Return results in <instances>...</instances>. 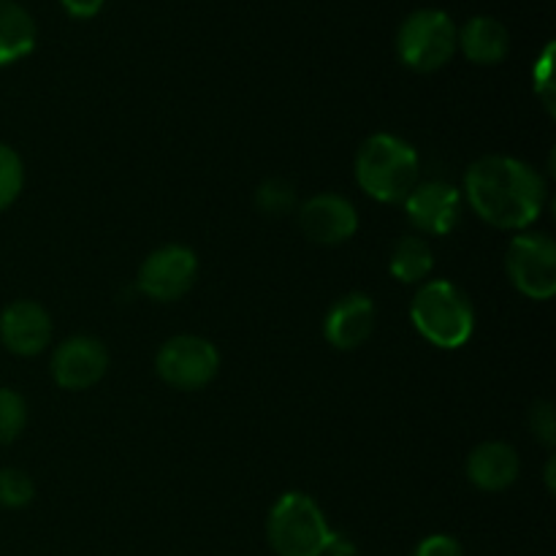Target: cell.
<instances>
[{
    "label": "cell",
    "mask_w": 556,
    "mask_h": 556,
    "mask_svg": "<svg viewBox=\"0 0 556 556\" xmlns=\"http://www.w3.org/2000/svg\"><path fill=\"white\" fill-rule=\"evenodd\" d=\"M505 269L516 291L535 302H548L556 293V242L548 233L521 231L510 242Z\"/></svg>",
    "instance_id": "cell-7"
},
{
    "label": "cell",
    "mask_w": 556,
    "mask_h": 556,
    "mask_svg": "<svg viewBox=\"0 0 556 556\" xmlns=\"http://www.w3.org/2000/svg\"><path fill=\"white\" fill-rule=\"evenodd\" d=\"M356 182L380 204H402L421 182V157L410 141L394 134H375L356 152Z\"/></svg>",
    "instance_id": "cell-2"
},
{
    "label": "cell",
    "mask_w": 556,
    "mask_h": 556,
    "mask_svg": "<svg viewBox=\"0 0 556 556\" xmlns=\"http://www.w3.org/2000/svg\"><path fill=\"white\" fill-rule=\"evenodd\" d=\"M546 179L530 163L510 155H486L470 163L465 193L472 212L500 231H525L546 206Z\"/></svg>",
    "instance_id": "cell-1"
},
{
    "label": "cell",
    "mask_w": 556,
    "mask_h": 556,
    "mask_svg": "<svg viewBox=\"0 0 556 556\" xmlns=\"http://www.w3.org/2000/svg\"><path fill=\"white\" fill-rule=\"evenodd\" d=\"M532 87H535V96L541 98L546 112L554 114V41H548L546 47H543L541 58L535 60V68H532Z\"/></svg>",
    "instance_id": "cell-22"
},
{
    "label": "cell",
    "mask_w": 556,
    "mask_h": 556,
    "mask_svg": "<svg viewBox=\"0 0 556 556\" xmlns=\"http://www.w3.org/2000/svg\"><path fill=\"white\" fill-rule=\"evenodd\" d=\"M22 185H25V166H22V157L11 150L9 144L0 141V212L9 210L22 193Z\"/></svg>",
    "instance_id": "cell-20"
},
{
    "label": "cell",
    "mask_w": 556,
    "mask_h": 556,
    "mask_svg": "<svg viewBox=\"0 0 556 556\" xmlns=\"http://www.w3.org/2000/svg\"><path fill=\"white\" fill-rule=\"evenodd\" d=\"M410 320L418 334L440 351H459L476 331L470 296L451 280L424 282L413 296Z\"/></svg>",
    "instance_id": "cell-3"
},
{
    "label": "cell",
    "mask_w": 556,
    "mask_h": 556,
    "mask_svg": "<svg viewBox=\"0 0 556 556\" xmlns=\"http://www.w3.org/2000/svg\"><path fill=\"white\" fill-rule=\"evenodd\" d=\"M155 372L177 391H199L220 372V353L210 340L195 334H177L161 345Z\"/></svg>",
    "instance_id": "cell-6"
},
{
    "label": "cell",
    "mask_w": 556,
    "mask_h": 556,
    "mask_svg": "<svg viewBox=\"0 0 556 556\" xmlns=\"http://www.w3.org/2000/svg\"><path fill=\"white\" fill-rule=\"evenodd\" d=\"M530 429L546 448H554L556 443V416L552 402H535L530 410Z\"/></svg>",
    "instance_id": "cell-23"
},
{
    "label": "cell",
    "mask_w": 556,
    "mask_h": 556,
    "mask_svg": "<svg viewBox=\"0 0 556 556\" xmlns=\"http://www.w3.org/2000/svg\"><path fill=\"white\" fill-rule=\"evenodd\" d=\"M109 369V351L96 337H68L52 356V378L65 391L92 389Z\"/></svg>",
    "instance_id": "cell-10"
},
{
    "label": "cell",
    "mask_w": 556,
    "mask_h": 556,
    "mask_svg": "<svg viewBox=\"0 0 556 556\" xmlns=\"http://www.w3.org/2000/svg\"><path fill=\"white\" fill-rule=\"evenodd\" d=\"M0 342L14 356H38L52 342V318L30 299L11 302L0 313Z\"/></svg>",
    "instance_id": "cell-12"
},
{
    "label": "cell",
    "mask_w": 556,
    "mask_h": 556,
    "mask_svg": "<svg viewBox=\"0 0 556 556\" xmlns=\"http://www.w3.org/2000/svg\"><path fill=\"white\" fill-rule=\"evenodd\" d=\"M36 483L25 470H0V505L9 510H20L33 503Z\"/></svg>",
    "instance_id": "cell-21"
},
{
    "label": "cell",
    "mask_w": 556,
    "mask_h": 556,
    "mask_svg": "<svg viewBox=\"0 0 556 556\" xmlns=\"http://www.w3.org/2000/svg\"><path fill=\"white\" fill-rule=\"evenodd\" d=\"M266 538L277 556H320L334 543L324 510L302 492H286L269 510Z\"/></svg>",
    "instance_id": "cell-4"
},
{
    "label": "cell",
    "mask_w": 556,
    "mask_h": 556,
    "mask_svg": "<svg viewBox=\"0 0 556 556\" xmlns=\"http://www.w3.org/2000/svg\"><path fill=\"white\" fill-rule=\"evenodd\" d=\"M255 206H258L264 215L271 217L291 215V212L296 210V188L280 177L266 179V182H261V188L255 190Z\"/></svg>",
    "instance_id": "cell-18"
},
{
    "label": "cell",
    "mask_w": 556,
    "mask_h": 556,
    "mask_svg": "<svg viewBox=\"0 0 556 556\" xmlns=\"http://www.w3.org/2000/svg\"><path fill=\"white\" fill-rule=\"evenodd\" d=\"M36 20L25 5L0 0V65H11L36 49Z\"/></svg>",
    "instance_id": "cell-16"
},
{
    "label": "cell",
    "mask_w": 556,
    "mask_h": 556,
    "mask_svg": "<svg viewBox=\"0 0 556 556\" xmlns=\"http://www.w3.org/2000/svg\"><path fill=\"white\" fill-rule=\"evenodd\" d=\"M299 226L309 242L342 244L358 231V212L345 195L320 193L299 206Z\"/></svg>",
    "instance_id": "cell-11"
},
{
    "label": "cell",
    "mask_w": 556,
    "mask_h": 556,
    "mask_svg": "<svg viewBox=\"0 0 556 556\" xmlns=\"http://www.w3.org/2000/svg\"><path fill=\"white\" fill-rule=\"evenodd\" d=\"M546 481H548V489H554V459H548V467H546Z\"/></svg>",
    "instance_id": "cell-27"
},
{
    "label": "cell",
    "mask_w": 556,
    "mask_h": 556,
    "mask_svg": "<svg viewBox=\"0 0 556 556\" xmlns=\"http://www.w3.org/2000/svg\"><path fill=\"white\" fill-rule=\"evenodd\" d=\"M413 556H465V548L451 535H429L418 543Z\"/></svg>",
    "instance_id": "cell-24"
},
{
    "label": "cell",
    "mask_w": 556,
    "mask_h": 556,
    "mask_svg": "<svg viewBox=\"0 0 556 556\" xmlns=\"http://www.w3.org/2000/svg\"><path fill=\"white\" fill-rule=\"evenodd\" d=\"M521 472L519 454L508 443H481L467 459V478L481 492H505Z\"/></svg>",
    "instance_id": "cell-14"
},
{
    "label": "cell",
    "mask_w": 556,
    "mask_h": 556,
    "mask_svg": "<svg viewBox=\"0 0 556 556\" xmlns=\"http://www.w3.org/2000/svg\"><path fill=\"white\" fill-rule=\"evenodd\" d=\"M434 266L432 248L424 237H402L391 250L389 269L400 282L427 280Z\"/></svg>",
    "instance_id": "cell-17"
},
{
    "label": "cell",
    "mask_w": 556,
    "mask_h": 556,
    "mask_svg": "<svg viewBox=\"0 0 556 556\" xmlns=\"http://www.w3.org/2000/svg\"><path fill=\"white\" fill-rule=\"evenodd\" d=\"M103 3H106V0H60L65 14L74 16V20H92L96 14H101Z\"/></svg>",
    "instance_id": "cell-25"
},
{
    "label": "cell",
    "mask_w": 556,
    "mask_h": 556,
    "mask_svg": "<svg viewBox=\"0 0 556 556\" xmlns=\"http://www.w3.org/2000/svg\"><path fill=\"white\" fill-rule=\"evenodd\" d=\"M456 49L476 65H497L510 52V33L494 16H472L456 33Z\"/></svg>",
    "instance_id": "cell-15"
},
{
    "label": "cell",
    "mask_w": 556,
    "mask_h": 556,
    "mask_svg": "<svg viewBox=\"0 0 556 556\" xmlns=\"http://www.w3.org/2000/svg\"><path fill=\"white\" fill-rule=\"evenodd\" d=\"M27 402L20 391L0 389V445H9L25 432Z\"/></svg>",
    "instance_id": "cell-19"
},
{
    "label": "cell",
    "mask_w": 556,
    "mask_h": 556,
    "mask_svg": "<svg viewBox=\"0 0 556 556\" xmlns=\"http://www.w3.org/2000/svg\"><path fill=\"white\" fill-rule=\"evenodd\" d=\"M320 556H356V546H353V543L348 541V538L337 535L334 543H331V546L326 548V552L320 554Z\"/></svg>",
    "instance_id": "cell-26"
},
{
    "label": "cell",
    "mask_w": 556,
    "mask_h": 556,
    "mask_svg": "<svg viewBox=\"0 0 556 556\" xmlns=\"http://www.w3.org/2000/svg\"><path fill=\"white\" fill-rule=\"evenodd\" d=\"M456 22L440 9H418L396 33V54L402 65L418 74H432L448 65L456 54Z\"/></svg>",
    "instance_id": "cell-5"
},
{
    "label": "cell",
    "mask_w": 556,
    "mask_h": 556,
    "mask_svg": "<svg viewBox=\"0 0 556 556\" xmlns=\"http://www.w3.org/2000/svg\"><path fill=\"white\" fill-rule=\"evenodd\" d=\"M402 204H405V215L413 228L427 237H445L459 226L462 190L443 179L418 182Z\"/></svg>",
    "instance_id": "cell-9"
},
{
    "label": "cell",
    "mask_w": 556,
    "mask_h": 556,
    "mask_svg": "<svg viewBox=\"0 0 556 556\" xmlns=\"http://www.w3.org/2000/svg\"><path fill=\"white\" fill-rule=\"evenodd\" d=\"M378 309L375 302L364 293H348L334 307L329 309L324 320V337L337 351H356L372 337Z\"/></svg>",
    "instance_id": "cell-13"
},
{
    "label": "cell",
    "mask_w": 556,
    "mask_h": 556,
    "mask_svg": "<svg viewBox=\"0 0 556 556\" xmlns=\"http://www.w3.org/2000/svg\"><path fill=\"white\" fill-rule=\"evenodd\" d=\"M199 277V258L185 244H166L152 250L139 269V291L155 302H177L193 288Z\"/></svg>",
    "instance_id": "cell-8"
}]
</instances>
